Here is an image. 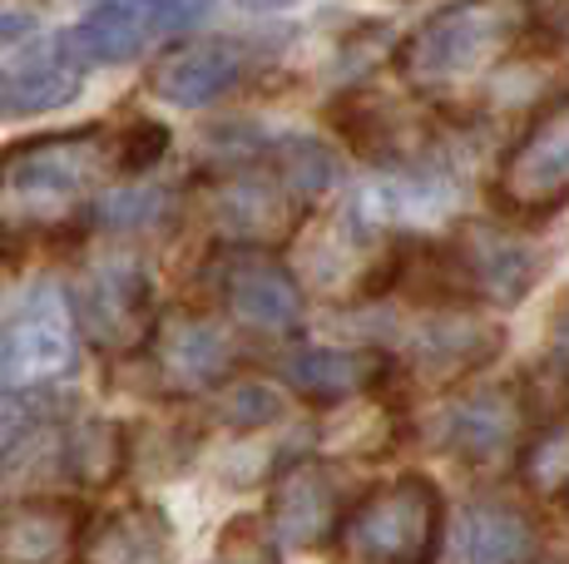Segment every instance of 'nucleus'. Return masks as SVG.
Here are the masks:
<instances>
[{
	"label": "nucleus",
	"instance_id": "1",
	"mask_svg": "<svg viewBox=\"0 0 569 564\" xmlns=\"http://www.w3.org/2000/svg\"><path fill=\"white\" fill-rule=\"evenodd\" d=\"M535 26V0H451L401 40L397 70L411 84H461L496 70Z\"/></svg>",
	"mask_w": 569,
	"mask_h": 564
},
{
	"label": "nucleus",
	"instance_id": "2",
	"mask_svg": "<svg viewBox=\"0 0 569 564\" xmlns=\"http://www.w3.org/2000/svg\"><path fill=\"white\" fill-rule=\"evenodd\" d=\"M441 491L431 475H397L347 510L342 550L357 564H431L441 540Z\"/></svg>",
	"mask_w": 569,
	"mask_h": 564
},
{
	"label": "nucleus",
	"instance_id": "3",
	"mask_svg": "<svg viewBox=\"0 0 569 564\" xmlns=\"http://www.w3.org/2000/svg\"><path fill=\"white\" fill-rule=\"evenodd\" d=\"M90 149L84 139H46L0 164V228H60L84 203L90 189Z\"/></svg>",
	"mask_w": 569,
	"mask_h": 564
},
{
	"label": "nucleus",
	"instance_id": "4",
	"mask_svg": "<svg viewBox=\"0 0 569 564\" xmlns=\"http://www.w3.org/2000/svg\"><path fill=\"white\" fill-rule=\"evenodd\" d=\"M80 366V322L60 282H36L0 332V386L40 392Z\"/></svg>",
	"mask_w": 569,
	"mask_h": 564
},
{
	"label": "nucleus",
	"instance_id": "5",
	"mask_svg": "<svg viewBox=\"0 0 569 564\" xmlns=\"http://www.w3.org/2000/svg\"><path fill=\"white\" fill-rule=\"evenodd\" d=\"M500 189H506L510 209L525 213H545L569 199V90L545 104L516 139L506 169H500Z\"/></svg>",
	"mask_w": 569,
	"mask_h": 564
},
{
	"label": "nucleus",
	"instance_id": "6",
	"mask_svg": "<svg viewBox=\"0 0 569 564\" xmlns=\"http://www.w3.org/2000/svg\"><path fill=\"white\" fill-rule=\"evenodd\" d=\"M272 535L292 550H322L332 535H342V491H337L332 471L317 461H298L272 481L268 501Z\"/></svg>",
	"mask_w": 569,
	"mask_h": 564
},
{
	"label": "nucleus",
	"instance_id": "7",
	"mask_svg": "<svg viewBox=\"0 0 569 564\" xmlns=\"http://www.w3.org/2000/svg\"><path fill=\"white\" fill-rule=\"evenodd\" d=\"M456 263L470 282V292L496 302H520L540 278V253L525 238L490 223H470L456 243Z\"/></svg>",
	"mask_w": 569,
	"mask_h": 564
},
{
	"label": "nucleus",
	"instance_id": "8",
	"mask_svg": "<svg viewBox=\"0 0 569 564\" xmlns=\"http://www.w3.org/2000/svg\"><path fill=\"white\" fill-rule=\"evenodd\" d=\"M84 515L64 501H26L0 510V564H60L80 550Z\"/></svg>",
	"mask_w": 569,
	"mask_h": 564
},
{
	"label": "nucleus",
	"instance_id": "9",
	"mask_svg": "<svg viewBox=\"0 0 569 564\" xmlns=\"http://www.w3.org/2000/svg\"><path fill=\"white\" fill-rule=\"evenodd\" d=\"M80 56L70 50V40H54L50 56H30L10 70H0V119H30L64 110L74 94L84 90Z\"/></svg>",
	"mask_w": 569,
	"mask_h": 564
},
{
	"label": "nucleus",
	"instance_id": "10",
	"mask_svg": "<svg viewBox=\"0 0 569 564\" xmlns=\"http://www.w3.org/2000/svg\"><path fill=\"white\" fill-rule=\"evenodd\" d=\"M223 298L233 308V318L258 332H292L302 322V292L292 273H282L278 263H268L258 253L238 258L223 273Z\"/></svg>",
	"mask_w": 569,
	"mask_h": 564
},
{
	"label": "nucleus",
	"instance_id": "11",
	"mask_svg": "<svg viewBox=\"0 0 569 564\" xmlns=\"http://www.w3.org/2000/svg\"><path fill=\"white\" fill-rule=\"evenodd\" d=\"M169 520L154 505H124L90 520L80 535V564H169Z\"/></svg>",
	"mask_w": 569,
	"mask_h": 564
},
{
	"label": "nucleus",
	"instance_id": "12",
	"mask_svg": "<svg viewBox=\"0 0 569 564\" xmlns=\"http://www.w3.org/2000/svg\"><path fill=\"white\" fill-rule=\"evenodd\" d=\"M159 372L169 376L179 392H203V386L223 382L233 366V342L218 322L203 318H169L154 342Z\"/></svg>",
	"mask_w": 569,
	"mask_h": 564
},
{
	"label": "nucleus",
	"instance_id": "13",
	"mask_svg": "<svg viewBox=\"0 0 569 564\" xmlns=\"http://www.w3.org/2000/svg\"><path fill=\"white\" fill-rule=\"evenodd\" d=\"M149 302V278L129 258H104L84 278V318L104 346H129L139 332V312Z\"/></svg>",
	"mask_w": 569,
	"mask_h": 564
},
{
	"label": "nucleus",
	"instance_id": "14",
	"mask_svg": "<svg viewBox=\"0 0 569 564\" xmlns=\"http://www.w3.org/2000/svg\"><path fill=\"white\" fill-rule=\"evenodd\" d=\"M496 352H500V328L496 322L466 318V312H456V318H431L411 338L416 366H421L426 376H436V382H456V376L486 366Z\"/></svg>",
	"mask_w": 569,
	"mask_h": 564
},
{
	"label": "nucleus",
	"instance_id": "15",
	"mask_svg": "<svg viewBox=\"0 0 569 564\" xmlns=\"http://www.w3.org/2000/svg\"><path fill=\"white\" fill-rule=\"evenodd\" d=\"M282 376L312 401H347L387 376V356L371 346H308V352L288 356Z\"/></svg>",
	"mask_w": 569,
	"mask_h": 564
},
{
	"label": "nucleus",
	"instance_id": "16",
	"mask_svg": "<svg viewBox=\"0 0 569 564\" xmlns=\"http://www.w3.org/2000/svg\"><path fill=\"white\" fill-rule=\"evenodd\" d=\"M461 564H535L540 560V530L516 505H470L456 530Z\"/></svg>",
	"mask_w": 569,
	"mask_h": 564
},
{
	"label": "nucleus",
	"instance_id": "17",
	"mask_svg": "<svg viewBox=\"0 0 569 564\" xmlns=\"http://www.w3.org/2000/svg\"><path fill=\"white\" fill-rule=\"evenodd\" d=\"M520 426V406L510 392H496V386H480L461 401H451L441 416V436L461 461H496L500 451L510 446Z\"/></svg>",
	"mask_w": 569,
	"mask_h": 564
},
{
	"label": "nucleus",
	"instance_id": "18",
	"mask_svg": "<svg viewBox=\"0 0 569 564\" xmlns=\"http://www.w3.org/2000/svg\"><path fill=\"white\" fill-rule=\"evenodd\" d=\"M238 70H243V64H238L233 46L208 40V46H189V50H179V56H169L154 74H149V84H154L159 100L183 104V110H199V104H213L218 94L233 90Z\"/></svg>",
	"mask_w": 569,
	"mask_h": 564
},
{
	"label": "nucleus",
	"instance_id": "19",
	"mask_svg": "<svg viewBox=\"0 0 569 564\" xmlns=\"http://www.w3.org/2000/svg\"><path fill=\"white\" fill-rule=\"evenodd\" d=\"M64 40H70L74 56L90 64H124L139 50L154 46V26H149L144 0H104Z\"/></svg>",
	"mask_w": 569,
	"mask_h": 564
},
{
	"label": "nucleus",
	"instance_id": "20",
	"mask_svg": "<svg viewBox=\"0 0 569 564\" xmlns=\"http://www.w3.org/2000/svg\"><path fill=\"white\" fill-rule=\"evenodd\" d=\"M124 431L114 421H80V426L64 436V471L84 485H109L124 471Z\"/></svg>",
	"mask_w": 569,
	"mask_h": 564
},
{
	"label": "nucleus",
	"instance_id": "21",
	"mask_svg": "<svg viewBox=\"0 0 569 564\" xmlns=\"http://www.w3.org/2000/svg\"><path fill=\"white\" fill-rule=\"evenodd\" d=\"M520 481L530 485L535 495H565L569 491V411L525 441Z\"/></svg>",
	"mask_w": 569,
	"mask_h": 564
},
{
	"label": "nucleus",
	"instance_id": "22",
	"mask_svg": "<svg viewBox=\"0 0 569 564\" xmlns=\"http://www.w3.org/2000/svg\"><path fill=\"white\" fill-rule=\"evenodd\" d=\"M278 183L288 189L292 203H308L332 183V154L317 139H288L278 149Z\"/></svg>",
	"mask_w": 569,
	"mask_h": 564
},
{
	"label": "nucleus",
	"instance_id": "23",
	"mask_svg": "<svg viewBox=\"0 0 569 564\" xmlns=\"http://www.w3.org/2000/svg\"><path fill=\"white\" fill-rule=\"evenodd\" d=\"M282 416V401L272 386L262 382H238L233 392L223 396V421L238 431H258V426H272Z\"/></svg>",
	"mask_w": 569,
	"mask_h": 564
},
{
	"label": "nucleus",
	"instance_id": "24",
	"mask_svg": "<svg viewBox=\"0 0 569 564\" xmlns=\"http://www.w3.org/2000/svg\"><path fill=\"white\" fill-rule=\"evenodd\" d=\"M159 189H114L109 199H100V219L109 228H139V223H149L159 213Z\"/></svg>",
	"mask_w": 569,
	"mask_h": 564
},
{
	"label": "nucleus",
	"instance_id": "25",
	"mask_svg": "<svg viewBox=\"0 0 569 564\" xmlns=\"http://www.w3.org/2000/svg\"><path fill=\"white\" fill-rule=\"evenodd\" d=\"M218 0H144L149 10V26H154V40L159 36H173V30H193L213 16Z\"/></svg>",
	"mask_w": 569,
	"mask_h": 564
},
{
	"label": "nucleus",
	"instance_id": "26",
	"mask_svg": "<svg viewBox=\"0 0 569 564\" xmlns=\"http://www.w3.org/2000/svg\"><path fill=\"white\" fill-rule=\"evenodd\" d=\"M169 149V129L163 124H139L134 134L124 139V169H154Z\"/></svg>",
	"mask_w": 569,
	"mask_h": 564
},
{
	"label": "nucleus",
	"instance_id": "27",
	"mask_svg": "<svg viewBox=\"0 0 569 564\" xmlns=\"http://www.w3.org/2000/svg\"><path fill=\"white\" fill-rule=\"evenodd\" d=\"M36 30V16H0V40H26Z\"/></svg>",
	"mask_w": 569,
	"mask_h": 564
},
{
	"label": "nucleus",
	"instance_id": "28",
	"mask_svg": "<svg viewBox=\"0 0 569 564\" xmlns=\"http://www.w3.org/2000/svg\"><path fill=\"white\" fill-rule=\"evenodd\" d=\"M213 564H272V555H268V550H243V555H233V550H228V555L213 560Z\"/></svg>",
	"mask_w": 569,
	"mask_h": 564
},
{
	"label": "nucleus",
	"instance_id": "29",
	"mask_svg": "<svg viewBox=\"0 0 569 564\" xmlns=\"http://www.w3.org/2000/svg\"><path fill=\"white\" fill-rule=\"evenodd\" d=\"M243 10H288V6H298V0H238Z\"/></svg>",
	"mask_w": 569,
	"mask_h": 564
},
{
	"label": "nucleus",
	"instance_id": "30",
	"mask_svg": "<svg viewBox=\"0 0 569 564\" xmlns=\"http://www.w3.org/2000/svg\"><path fill=\"white\" fill-rule=\"evenodd\" d=\"M555 26H560V36L569 40V0H560V6H555Z\"/></svg>",
	"mask_w": 569,
	"mask_h": 564
},
{
	"label": "nucleus",
	"instance_id": "31",
	"mask_svg": "<svg viewBox=\"0 0 569 564\" xmlns=\"http://www.w3.org/2000/svg\"><path fill=\"white\" fill-rule=\"evenodd\" d=\"M555 338H560V346H569V308L560 312V322H555Z\"/></svg>",
	"mask_w": 569,
	"mask_h": 564
}]
</instances>
